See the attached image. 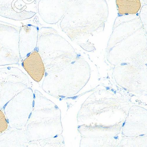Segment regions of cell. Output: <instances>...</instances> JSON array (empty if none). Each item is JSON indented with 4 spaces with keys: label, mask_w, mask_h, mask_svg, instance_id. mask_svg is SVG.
Returning a JSON list of instances; mask_svg holds the SVG:
<instances>
[{
    "label": "cell",
    "mask_w": 147,
    "mask_h": 147,
    "mask_svg": "<svg viewBox=\"0 0 147 147\" xmlns=\"http://www.w3.org/2000/svg\"><path fill=\"white\" fill-rule=\"evenodd\" d=\"M119 15L138 14L141 7L140 0H116Z\"/></svg>",
    "instance_id": "8992f818"
},
{
    "label": "cell",
    "mask_w": 147,
    "mask_h": 147,
    "mask_svg": "<svg viewBox=\"0 0 147 147\" xmlns=\"http://www.w3.org/2000/svg\"><path fill=\"white\" fill-rule=\"evenodd\" d=\"M144 134H142V135H140V136H144Z\"/></svg>",
    "instance_id": "5bb4252c"
},
{
    "label": "cell",
    "mask_w": 147,
    "mask_h": 147,
    "mask_svg": "<svg viewBox=\"0 0 147 147\" xmlns=\"http://www.w3.org/2000/svg\"><path fill=\"white\" fill-rule=\"evenodd\" d=\"M30 26L23 27L19 31V48L20 59H25L35 51L38 46V32Z\"/></svg>",
    "instance_id": "277c9868"
},
{
    "label": "cell",
    "mask_w": 147,
    "mask_h": 147,
    "mask_svg": "<svg viewBox=\"0 0 147 147\" xmlns=\"http://www.w3.org/2000/svg\"><path fill=\"white\" fill-rule=\"evenodd\" d=\"M29 82L28 77L18 67L0 68V109Z\"/></svg>",
    "instance_id": "7a4b0ae2"
},
{
    "label": "cell",
    "mask_w": 147,
    "mask_h": 147,
    "mask_svg": "<svg viewBox=\"0 0 147 147\" xmlns=\"http://www.w3.org/2000/svg\"><path fill=\"white\" fill-rule=\"evenodd\" d=\"M114 93H115V94H116V91H115V92H114Z\"/></svg>",
    "instance_id": "2e32d148"
},
{
    "label": "cell",
    "mask_w": 147,
    "mask_h": 147,
    "mask_svg": "<svg viewBox=\"0 0 147 147\" xmlns=\"http://www.w3.org/2000/svg\"><path fill=\"white\" fill-rule=\"evenodd\" d=\"M39 35L38 52L45 66L46 75L63 70L80 57L71 45L60 35Z\"/></svg>",
    "instance_id": "6da1fadb"
},
{
    "label": "cell",
    "mask_w": 147,
    "mask_h": 147,
    "mask_svg": "<svg viewBox=\"0 0 147 147\" xmlns=\"http://www.w3.org/2000/svg\"><path fill=\"white\" fill-rule=\"evenodd\" d=\"M118 136H117L116 137H114V138L115 139H116V140H117V139L118 138Z\"/></svg>",
    "instance_id": "8fae6325"
},
{
    "label": "cell",
    "mask_w": 147,
    "mask_h": 147,
    "mask_svg": "<svg viewBox=\"0 0 147 147\" xmlns=\"http://www.w3.org/2000/svg\"><path fill=\"white\" fill-rule=\"evenodd\" d=\"M8 121L4 113L0 109V133L4 132L8 129Z\"/></svg>",
    "instance_id": "52a82bcc"
},
{
    "label": "cell",
    "mask_w": 147,
    "mask_h": 147,
    "mask_svg": "<svg viewBox=\"0 0 147 147\" xmlns=\"http://www.w3.org/2000/svg\"><path fill=\"white\" fill-rule=\"evenodd\" d=\"M142 1L144 2L145 4H147V0H142Z\"/></svg>",
    "instance_id": "30bf717a"
},
{
    "label": "cell",
    "mask_w": 147,
    "mask_h": 147,
    "mask_svg": "<svg viewBox=\"0 0 147 147\" xmlns=\"http://www.w3.org/2000/svg\"><path fill=\"white\" fill-rule=\"evenodd\" d=\"M127 64L125 63H122L121 64V66H124L127 65Z\"/></svg>",
    "instance_id": "9c48e42d"
},
{
    "label": "cell",
    "mask_w": 147,
    "mask_h": 147,
    "mask_svg": "<svg viewBox=\"0 0 147 147\" xmlns=\"http://www.w3.org/2000/svg\"><path fill=\"white\" fill-rule=\"evenodd\" d=\"M23 67L28 75L35 81L39 82L45 72V66L38 52L35 51L29 55L23 61Z\"/></svg>",
    "instance_id": "5b68a950"
},
{
    "label": "cell",
    "mask_w": 147,
    "mask_h": 147,
    "mask_svg": "<svg viewBox=\"0 0 147 147\" xmlns=\"http://www.w3.org/2000/svg\"><path fill=\"white\" fill-rule=\"evenodd\" d=\"M19 36L16 28L0 24V66L19 64Z\"/></svg>",
    "instance_id": "3957f363"
},
{
    "label": "cell",
    "mask_w": 147,
    "mask_h": 147,
    "mask_svg": "<svg viewBox=\"0 0 147 147\" xmlns=\"http://www.w3.org/2000/svg\"><path fill=\"white\" fill-rule=\"evenodd\" d=\"M111 90H112V91L113 92H114V90H113V89H112Z\"/></svg>",
    "instance_id": "9a60e30c"
},
{
    "label": "cell",
    "mask_w": 147,
    "mask_h": 147,
    "mask_svg": "<svg viewBox=\"0 0 147 147\" xmlns=\"http://www.w3.org/2000/svg\"><path fill=\"white\" fill-rule=\"evenodd\" d=\"M125 121L123 123V125H122V127H123L125 125Z\"/></svg>",
    "instance_id": "4fadbf2b"
},
{
    "label": "cell",
    "mask_w": 147,
    "mask_h": 147,
    "mask_svg": "<svg viewBox=\"0 0 147 147\" xmlns=\"http://www.w3.org/2000/svg\"><path fill=\"white\" fill-rule=\"evenodd\" d=\"M110 88H109V87H106V89H107V90H109L110 89Z\"/></svg>",
    "instance_id": "7c38bea8"
},
{
    "label": "cell",
    "mask_w": 147,
    "mask_h": 147,
    "mask_svg": "<svg viewBox=\"0 0 147 147\" xmlns=\"http://www.w3.org/2000/svg\"><path fill=\"white\" fill-rule=\"evenodd\" d=\"M147 4H145L142 7L139 16L141 22L146 25Z\"/></svg>",
    "instance_id": "ba28073f"
}]
</instances>
